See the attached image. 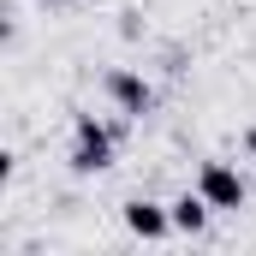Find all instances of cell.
<instances>
[{"label":"cell","mask_w":256,"mask_h":256,"mask_svg":"<svg viewBox=\"0 0 256 256\" xmlns=\"http://www.w3.org/2000/svg\"><path fill=\"white\" fill-rule=\"evenodd\" d=\"M244 149H250V155H256V126H250V131H244Z\"/></svg>","instance_id":"obj_6"},{"label":"cell","mask_w":256,"mask_h":256,"mask_svg":"<svg viewBox=\"0 0 256 256\" xmlns=\"http://www.w3.org/2000/svg\"><path fill=\"white\" fill-rule=\"evenodd\" d=\"M54 6H72V0H54Z\"/></svg>","instance_id":"obj_7"},{"label":"cell","mask_w":256,"mask_h":256,"mask_svg":"<svg viewBox=\"0 0 256 256\" xmlns=\"http://www.w3.org/2000/svg\"><path fill=\"white\" fill-rule=\"evenodd\" d=\"M72 173H108L114 167V131L102 126V120H90V114H78V126H72Z\"/></svg>","instance_id":"obj_1"},{"label":"cell","mask_w":256,"mask_h":256,"mask_svg":"<svg viewBox=\"0 0 256 256\" xmlns=\"http://www.w3.org/2000/svg\"><path fill=\"white\" fill-rule=\"evenodd\" d=\"M108 96H114V108H120L126 120H143V114L155 108V90H149L137 72H126V66H114V72H108Z\"/></svg>","instance_id":"obj_3"},{"label":"cell","mask_w":256,"mask_h":256,"mask_svg":"<svg viewBox=\"0 0 256 256\" xmlns=\"http://www.w3.org/2000/svg\"><path fill=\"white\" fill-rule=\"evenodd\" d=\"M126 232L131 238H167L173 232V208H161V202H149V196H131L126 202Z\"/></svg>","instance_id":"obj_4"},{"label":"cell","mask_w":256,"mask_h":256,"mask_svg":"<svg viewBox=\"0 0 256 256\" xmlns=\"http://www.w3.org/2000/svg\"><path fill=\"white\" fill-rule=\"evenodd\" d=\"M196 191L208 196V208H244V196H250V185H244V173L238 167H226V161H202V173H196Z\"/></svg>","instance_id":"obj_2"},{"label":"cell","mask_w":256,"mask_h":256,"mask_svg":"<svg viewBox=\"0 0 256 256\" xmlns=\"http://www.w3.org/2000/svg\"><path fill=\"white\" fill-rule=\"evenodd\" d=\"M167 208H173V232H185V238L208 232V214H214V208H208V196H202V191H185L179 202H167Z\"/></svg>","instance_id":"obj_5"}]
</instances>
